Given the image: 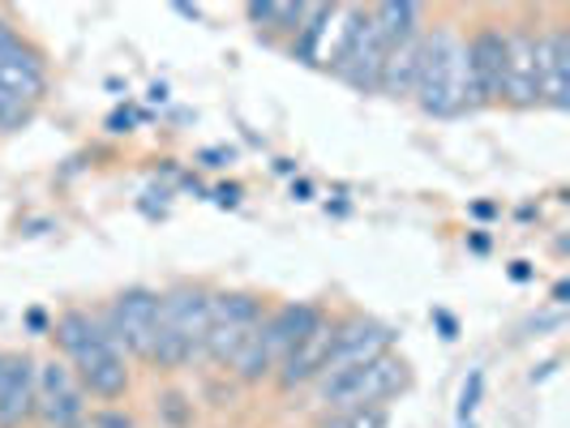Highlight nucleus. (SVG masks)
Here are the masks:
<instances>
[{
    "instance_id": "nucleus-1",
    "label": "nucleus",
    "mask_w": 570,
    "mask_h": 428,
    "mask_svg": "<svg viewBox=\"0 0 570 428\" xmlns=\"http://www.w3.org/2000/svg\"><path fill=\"white\" fill-rule=\"evenodd\" d=\"M52 339L65 351V365L73 369L78 386H82L90 399L99 402H116L129 395V360L125 351L108 339L104 321L99 317L82 313V309H69V313L57 317L52 326Z\"/></svg>"
},
{
    "instance_id": "nucleus-2",
    "label": "nucleus",
    "mask_w": 570,
    "mask_h": 428,
    "mask_svg": "<svg viewBox=\"0 0 570 428\" xmlns=\"http://www.w3.org/2000/svg\"><path fill=\"white\" fill-rule=\"evenodd\" d=\"M210 330V291L180 283L159 296V326L146 365L155 372H180L202 356V342Z\"/></svg>"
},
{
    "instance_id": "nucleus-3",
    "label": "nucleus",
    "mask_w": 570,
    "mask_h": 428,
    "mask_svg": "<svg viewBox=\"0 0 570 428\" xmlns=\"http://www.w3.org/2000/svg\"><path fill=\"white\" fill-rule=\"evenodd\" d=\"M416 108L438 120L472 112L468 99V60H463V34L455 27H425V57L416 78Z\"/></svg>"
},
{
    "instance_id": "nucleus-4",
    "label": "nucleus",
    "mask_w": 570,
    "mask_h": 428,
    "mask_svg": "<svg viewBox=\"0 0 570 428\" xmlns=\"http://www.w3.org/2000/svg\"><path fill=\"white\" fill-rule=\"evenodd\" d=\"M322 317L326 313H322L317 305H305V300H287V305H279L275 313L262 317V326L249 335V342L236 351V360L228 365L232 377H236L240 386H257V381L275 377L279 360H284L287 351L314 330Z\"/></svg>"
},
{
    "instance_id": "nucleus-5",
    "label": "nucleus",
    "mask_w": 570,
    "mask_h": 428,
    "mask_svg": "<svg viewBox=\"0 0 570 428\" xmlns=\"http://www.w3.org/2000/svg\"><path fill=\"white\" fill-rule=\"evenodd\" d=\"M314 402L322 411H343V407H386L391 399H400L403 390L412 386V365L386 351L361 369L335 372V377H322L314 381Z\"/></svg>"
},
{
    "instance_id": "nucleus-6",
    "label": "nucleus",
    "mask_w": 570,
    "mask_h": 428,
    "mask_svg": "<svg viewBox=\"0 0 570 428\" xmlns=\"http://www.w3.org/2000/svg\"><path fill=\"white\" fill-rule=\"evenodd\" d=\"M386 52H391V43H386V34L370 18V9H343L340 43L326 52L331 73L343 78L352 90H361V94H377V78H382Z\"/></svg>"
},
{
    "instance_id": "nucleus-7",
    "label": "nucleus",
    "mask_w": 570,
    "mask_h": 428,
    "mask_svg": "<svg viewBox=\"0 0 570 428\" xmlns=\"http://www.w3.org/2000/svg\"><path fill=\"white\" fill-rule=\"evenodd\" d=\"M266 317V300L257 291H210V330L202 342V360L228 369L236 351L249 342Z\"/></svg>"
},
{
    "instance_id": "nucleus-8",
    "label": "nucleus",
    "mask_w": 570,
    "mask_h": 428,
    "mask_svg": "<svg viewBox=\"0 0 570 428\" xmlns=\"http://www.w3.org/2000/svg\"><path fill=\"white\" fill-rule=\"evenodd\" d=\"M0 94L30 108V112L48 94V60L22 30L4 22V18H0Z\"/></svg>"
},
{
    "instance_id": "nucleus-9",
    "label": "nucleus",
    "mask_w": 570,
    "mask_h": 428,
    "mask_svg": "<svg viewBox=\"0 0 570 428\" xmlns=\"http://www.w3.org/2000/svg\"><path fill=\"white\" fill-rule=\"evenodd\" d=\"M108 339L125 351V360H142L150 356V342H155V326H159V291L150 287H129L108 300V309L99 313Z\"/></svg>"
},
{
    "instance_id": "nucleus-10",
    "label": "nucleus",
    "mask_w": 570,
    "mask_h": 428,
    "mask_svg": "<svg viewBox=\"0 0 570 428\" xmlns=\"http://www.w3.org/2000/svg\"><path fill=\"white\" fill-rule=\"evenodd\" d=\"M35 420L43 428H86V390L65 360L35 369Z\"/></svg>"
},
{
    "instance_id": "nucleus-11",
    "label": "nucleus",
    "mask_w": 570,
    "mask_h": 428,
    "mask_svg": "<svg viewBox=\"0 0 570 428\" xmlns=\"http://www.w3.org/2000/svg\"><path fill=\"white\" fill-rule=\"evenodd\" d=\"M537 30L528 22H511L502 27V43H507V60H502V103L514 112L541 108V82H537Z\"/></svg>"
},
{
    "instance_id": "nucleus-12",
    "label": "nucleus",
    "mask_w": 570,
    "mask_h": 428,
    "mask_svg": "<svg viewBox=\"0 0 570 428\" xmlns=\"http://www.w3.org/2000/svg\"><path fill=\"white\" fill-rule=\"evenodd\" d=\"M391 339H395V330L382 326V321H373V317H361V313L343 317V321H335V339H331V351H326L322 377L361 369V365H370L377 356H386V351H391ZM322 377H317V381H322Z\"/></svg>"
},
{
    "instance_id": "nucleus-13",
    "label": "nucleus",
    "mask_w": 570,
    "mask_h": 428,
    "mask_svg": "<svg viewBox=\"0 0 570 428\" xmlns=\"http://www.w3.org/2000/svg\"><path fill=\"white\" fill-rule=\"evenodd\" d=\"M463 60H468V99H472V112L502 103V60H507L502 27L485 22V27L472 30L463 39Z\"/></svg>"
},
{
    "instance_id": "nucleus-14",
    "label": "nucleus",
    "mask_w": 570,
    "mask_h": 428,
    "mask_svg": "<svg viewBox=\"0 0 570 428\" xmlns=\"http://www.w3.org/2000/svg\"><path fill=\"white\" fill-rule=\"evenodd\" d=\"M537 82H541V108L567 112L570 108V30L567 27L537 30Z\"/></svg>"
},
{
    "instance_id": "nucleus-15",
    "label": "nucleus",
    "mask_w": 570,
    "mask_h": 428,
    "mask_svg": "<svg viewBox=\"0 0 570 428\" xmlns=\"http://www.w3.org/2000/svg\"><path fill=\"white\" fill-rule=\"evenodd\" d=\"M331 339H335V321H331V317H322L314 330L296 342L284 360H279V369H275V386H279L284 395L301 390V386H314L317 377H322V365H326Z\"/></svg>"
},
{
    "instance_id": "nucleus-16",
    "label": "nucleus",
    "mask_w": 570,
    "mask_h": 428,
    "mask_svg": "<svg viewBox=\"0 0 570 428\" xmlns=\"http://www.w3.org/2000/svg\"><path fill=\"white\" fill-rule=\"evenodd\" d=\"M35 360L13 351L0 369V428H27L35 420Z\"/></svg>"
},
{
    "instance_id": "nucleus-17",
    "label": "nucleus",
    "mask_w": 570,
    "mask_h": 428,
    "mask_svg": "<svg viewBox=\"0 0 570 428\" xmlns=\"http://www.w3.org/2000/svg\"><path fill=\"white\" fill-rule=\"evenodd\" d=\"M421 57H425V30L412 34V39H400L386 52L382 78H377V94H386V99H412L416 94V78H421Z\"/></svg>"
},
{
    "instance_id": "nucleus-18",
    "label": "nucleus",
    "mask_w": 570,
    "mask_h": 428,
    "mask_svg": "<svg viewBox=\"0 0 570 428\" xmlns=\"http://www.w3.org/2000/svg\"><path fill=\"white\" fill-rule=\"evenodd\" d=\"M340 18V9L331 4H305V13H301V27L292 34V57L305 60V64H317V60H326V39H331V22Z\"/></svg>"
},
{
    "instance_id": "nucleus-19",
    "label": "nucleus",
    "mask_w": 570,
    "mask_h": 428,
    "mask_svg": "<svg viewBox=\"0 0 570 428\" xmlns=\"http://www.w3.org/2000/svg\"><path fill=\"white\" fill-rule=\"evenodd\" d=\"M370 18L377 22V30L386 34V43L395 48L400 39H412L425 30V9L412 0H386V4H370Z\"/></svg>"
},
{
    "instance_id": "nucleus-20",
    "label": "nucleus",
    "mask_w": 570,
    "mask_h": 428,
    "mask_svg": "<svg viewBox=\"0 0 570 428\" xmlns=\"http://www.w3.org/2000/svg\"><path fill=\"white\" fill-rule=\"evenodd\" d=\"M249 22H257V30H275V34H296L305 4H249L245 9Z\"/></svg>"
},
{
    "instance_id": "nucleus-21",
    "label": "nucleus",
    "mask_w": 570,
    "mask_h": 428,
    "mask_svg": "<svg viewBox=\"0 0 570 428\" xmlns=\"http://www.w3.org/2000/svg\"><path fill=\"white\" fill-rule=\"evenodd\" d=\"M391 411L386 407H343V411H322L317 428H386Z\"/></svg>"
},
{
    "instance_id": "nucleus-22",
    "label": "nucleus",
    "mask_w": 570,
    "mask_h": 428,
    "mask_svg": "<svg viewBox=\"0 0 570 428\" xmlns=\"http://www.w3.org/2000/svg\"><path fill=\"white\" fill-rule=\"evenodd\" d=\"M481 390H485V372L472 369V377L463 381V395H459V420H468V416L476 411V402H481Z\"/></svg>"
},
{
    "instance_id": "nucleus-23",
    "label": "nucleus",
    "mask_w": 570,
    "mask_h": 428,
    "mask_svg": "<svg viewBox=\"0 0 570 428\" xmlns=\"http://www.w3.org/2000/svg\"><path fill=\"white\" fill-rule=\"evenodd\" d=\"M99 428H134L129 420H120V416H112V420H99Z\"/></svg>"
},
{
    "instance_id": "nucleus-24",
    "label": "nucleus",
    "mask_w": 570,
    "mask_h": 428,
    "mask_svg": "<svg viewBox=\"0 0 570 428\" xmlns=\"http://www.w3.org/2000/svg\"><path fill=\"white\" fill-rule=\"evenodd\" d=\"M4 360H9V351H0V369H4Z\"/></svg>"
}]
</instances>
